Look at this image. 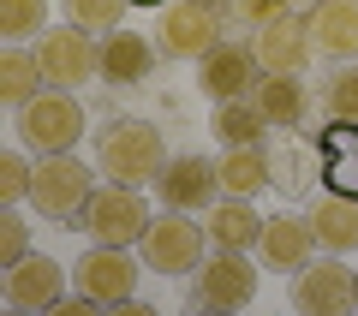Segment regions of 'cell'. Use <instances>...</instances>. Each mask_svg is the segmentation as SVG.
I'll return each mask as SVG.
<instances>
[{
  "label": "cell",
  "mask_w": 358,
  "mask_h": 316,
  "mask_svg": "<svg viewBox=\"0 0 358 316\" xmlns=\"http://www.w3.org/2000/svg\"><path fill=\"white\" fill-rule=\"evenodd\" d=\"M90 197H96V173H90L72 150L36 161V179H30V209H36V215L60 221V227H78V215H84Z\"/></svg>",
  "instance_id": "cell-3"
},
{
  "label": "cell",
  "mask_w": 358,
  "mask_h": 316,
  "mask_svg": "<svg viewBox=\"0 0 358 316\" xmlns=\"http://www.w3.org/2000/svg\"><path fill=\"white\" fill-rule=\"evenodd\" d=\"M197 66H203V72H197V84H203L215 101H239V96H251L257 78H263L257 48H251V42H227V36H221Z\"/></svg>",
  "instance_id": "cell-14"
},
{
  "label": "cell",
  "mask_w": 358,
  "mask_h": 316,
  "mask_svg": "<svg viewBox=\"0 0 358 316\" xmlns=\"http://www.w3.org/2000/svg\"><path fill=\"white\" fill-rule=\"evenodd\" d=\"M209 131L221 138V150H245V143H263L268 138V120H263V108H257L251 96H239V101H215Z\"/></svg>",
  "instance_id": "cell-22"
},
{
  "label": "cell",
  "mask_w": 358,
  "mask_h": 316,
  "mask_svg": "<svg viewBox=\"0 0 358 316\" xmlns=\"http://www.w3.org/2000/svg\"><path fill=\"white\" fill-rule=\"evenodd\" d=\"M155 54L162 48H150L138 30H108L102 36V78L120 84V89H131V84H143L155 72Z\"/></svg>",
  "instance_id": "cell-20"
},
{
  "label": "cell",
  "mask_w": 358,
  "mask_h": 316,
  "mask_svg": "<svg viewBox=\"0 0 358 316\" xmlns=\"http://www.w3.org/2000/svg\"><path fill=\"white\" fill-rule=\"evenodd\" d=\"M96 161L114 185H155V173L167 167V143H162V126L150 120H114L96 143Z\"/></svg>",
  "instance_id": "cell-1"
},
{
  "label": "cell",
  "mask_w": 358,
  "mask_h": 316,
  "mask_svg": "<svg viewBox=\"0 0 358 316\" xmlns=\"http://www.w3.org/2000/svg\"><path fill=\"white\" fill-rule=\"evenodd\" d=\"M131 6H167V0H131Z\"/></svg>",
  "instance_id": "cell-32"
},
{
  "label": "cell",
  "mask_w": 358,
  "mask_h": 316,
  "mask_svg": "<svg viewBox=\"0 0 358 316\" xmlns=\"http://www.w3.org/2000/svg\"><path fill=\"white\" fill-rule=\"evenodd\" d=\"M251 101L263 108L268 126H305V114H310V89H305L299 72H263L257 89H251Z\"/></svg>",
  "instance_id": "cell-19"
},
{
  "label": "cell",
  "mask_w": 358,
  "mask_h": 316,
  "mask_svg": "<svg viewBox=\"0 0 358 316\" xmlns=\"http://www.w3.org/2000/svg\"><path fill=\"white\" fill-rule=\"evenodd\" d=\"M60 13H66V24H78V30H120L126 24V13H131V0H60Z\"/></svg>",
  "instance_id": "cell-26"
},
{
  "label": "cell",
  "mask_w": 358,
  "mask_h": 316,
  "mask_svg": "<svg viewBox=\"0 0 358 316\" xmlns=\"http://www.w3.org/2000/svg\"><path fill=\"white\" fill-rule=\"evenodd\" d=\"M155 197L167 203V209H185V215H197V209H209V203L221 197V161H209V155H167V167L155 173Z\"/></svg>",
  "instance_id": "cell-10"
},
{
  "label": "cell",
  "mask_w": 358,
  "mask_h": 316,
  "mask_svg": "<svg viewBox=\"0 0 358 316\" xmlns=\"http://www.w3.org/2000/svg\"><path fill=\"white\" fill-rule=\"evenodd\" d=\"M203 251H209V233L185 209L155 215L150 233H143V268H155V275H197L203 268Z\"/></svg>",
  "instance_id": "cell-5"
},
{
  "label": "cell",
  "mask_w": 358,
  "mask_h": 316,
  "mask_svg": "<svg viewBox=\"0 0 358 316\" xmlns=\"http://www.w3.org/2000/svg\"><path fill=\"white\" fill-rule=\"evenodd\" d=\"M203 233L215 251H257V233H263V215L251 209V197H227L221 191L203 209Z\"/></svg>",
  "instance_id": "cell-16"
},
{
  "label": "cell",
  "mask_w": 358,
  "mask_h": 316,
  "mask_svg": "<svg viewBox=\"0 0 358 316\" xmlns=\"http://www.w3.org/2000/svg\"><path fill=\"white\" fill-rule=\"evenodd\" d=\"M48 30V0H0V36L6 42H36Z\"/></svg>",
  "instance_id": "cell-25"
},
{
  "label": "cell",
  "mask_w": 358,
  "mask_h": 316,
  "mask_svg": "<svg viewBox=\"0 0 358 316\" xmlns=\"http://www.w3.org/2000/svg\"><path fill=\"white\" fill-rule=\"evenodd\" d=\"M310 36H317V54H329L334 66L358 60V0H310Z\"/></svg>",
  "instance_id": "cell-17"
},
{
  "label": "cell",
  "mask_w": 358,
  "mask_h": 316,
  "mask_svg": "<svg viewBox=\"0 0 358 316\" xmlns=\"http://www.w3.org/2000/svg\"><path fill=\"white\" fill-rule=\"evenodd\" d=\"M293 13V0H233V18H239V24H268V18H287Z\"/></svg>",
  "instance_id": "cell-30"
},
{
  "label": "cell",
  "mask_w": 358,
  "mask_h": 316,
  "mask_svg": "<svg viewBox=\"0 0 358 316\" xmlns=\"http://www.w3.org/2000/svg\"><path fill=\"white\" fill-rule=\"evenodd\" d=\"M203 6H221V13H233V0H203Z\"/></svg>",
  "instance_id": "cell-31"
},
{
  "label": "cell",
  "mask_w": 358,
  "mask_h": 316,
  "mask_svg": "<svg viewBox=\"0 0 358 316\" xmlns=\"http://www.w3.org/2000/svg\"><path fill=\"white\" fill-rule=\"evenodd\" d=\"M30 48H36V66L54 89H78V84H90V78L102 72V48L78 24H48Z\"/></svg>",
  "instance_id": "cell-7"
},
{
  "label": "cell",
  "mask_w": 358,
  "mask_h": 316,
  "mask_svg": "<svg viewBox=\"0 0 358 316\" xmlns=\"http://www.w3.org/2000/svg\"><path fill=\"white\" fill-rule=\"evenodd\" d=\"M310 227H317V245L334 257H352L358 251V197L346 191H322L310 203Z\"/></svg>",
  "instance_id": "cell-18"
},
{
  "label": "cell",
  "mask_w": 358,
  "mask_h": 316,
  "mask_svg": "<svg viewBox=\"0 0 358 316\" xmlns=\"http://www.w3.org/2000/svg\"><path fill=\"white\" fill-rule=\"evenodd\" d=\"M36 89H48V78H42V66H36V48L6 42V54H0V101H6V108H24Z\"/></svg>",
  "instance_id": "cell-23"
},
{
  "label": "cell",
  "mask_w": 358,
  "mask_h": 316,
  "mask_svg": "<svg viewBox=\"0 0 358 316\" xmlns=\"http://www.w3.org/2000/svg\"><path fill=\"white\" fill-rule=\"evenodd\" d=\"M227 18L221 6H203V0H167L162 6V42L155 48L167 54V60H203L209 48H215L221 36H227Z\"/></svg>",
  "instance_id": "cell-6"
},
{
  "label": "cell",
  "mask_w": 358,
  "mask_h": 316,
  "mask_svg": "<svg viewBox=\"0 0 358 316\" xmlns=\"http://www.w3.org/2000/svg\"><path fill=\"white\" fill-rule=\"evenodd\" d=\"M268 179H275V167H268L263 143H245V150L221 155V191H227V197H257Z\"/></svg>",
  "instance_id": "cell-24"
},
{
  "label": "cell",
  "mask_w": 358,
  "mask_h": 316,
  "mask_svg": "<svg viewBox=\"0 0 358 316\" xmlns=\"http://www.w3.org/2000/svg\"><path fill=\"white\" fill-rule=\"evenodd\" d=\"M257 299V263L245 251H215L197 268V304L203 310H245Z\"/></svg>",
  "instance_id": "cell-11"
},
{
  "label": "cell",
  "mask_w": 358,
  "mask_h": 316,
  "mask_svg": "<svg viewBox=\"0 0 358 316\" xmlns=\"http://www.w3.org/2000/svg\"><path fill=\"white\" fill-rule=\"evenodd\" d=\"M150 209H143V191L138 185H96V197L84 203V215H78V233H90L96 245H143L150 233Z\"/></svg>",
  "instance_id": "cell-4"
},
{
  "label": "cell",
  "mask_w": 358,
  "mask_h": 316,
  "mask_svg": "<svg viewBox=\"0 0 358 316\" xmlns=\"http://www.w3.org/2000/svg\"><path fill=\"white\" fill-rule=\"evenodd\" d=\"M251 48H257V60H263V72H299V78H305V66L317 60L310 18H299V13L257 24V30H251Z\"/></svg>",
  "instance_id": "cell-12"
},
{
  "label": "cell",
  "mask_w": 358,
  "mask_h": 316,
  "mask_svg": "<svg viewBox=\"0 0 358 316\" xmlns=\"http://www.w3.org/2000/svg\"><path fill=\"white\" fill-rule=\"evenodd\" d=\"M322 161H329V191L358 197V126L352 120H329V131H322Z\"/></svg>",
  "instance_id": "cell-21"
},
{
  "label": "cell",
  "mask_w": 358,
  "mask_h": 316,
  "mask_svg": "<svg viewBox=\"0 0 358 316\" xmlns=\"http://www.w3.org/2000/svg\"><path fill=\"white\" fill-rule=\"evenodd\" d=\"M72 287L96 304H131V292H138V257H131V245H96L90 239V251L72 263Z\"/></svg>",
  "instance_id": "cell-9"
},
{
  "label": "cell",
  "mask_w": 358,
  "mask_h": 316,
  "mask_svg": "<svg viewBox=\"0 0 358 316\" xmlns=\"http://www.w3.org/2000/svg\"><path fill=\"white\" fill-rule=\"evenodd\" d=\"M18 114V138H24V150L36 155H66L78 150V138H84V101L72 96V89H36V96L24 101V108H13Z\"/></svg>",
  "instance_id": "cell-2"
},
{
  "label": "cell",
  "mask_w": 358,
  "mask_h": 316,
  "mask_svg": "<svg viewBox=\"0 0 358 316\" xmlns=\"http://www.w3.org/2000/svg\"><path fill=\"white\" fill-rule=\"evenodd\" d=\"M30 257V221H18V203L0 209V268H13Z\"/></svg>",
  "instance_id": "cell-28"
},
{
  "label": "cell",
  "mask_w": 358,
  "mask_h": 316,
  "mask_svg": "<svg viewBox=\"0 0 358 316\" xmlns=\"http://www.w3.org/2000/svg\"><path fill=\"white\" fill-rule=\"evenodd\" d=\"M60 299H66V268L54 257L30 251L24 263L6 268V304H18V310H54Z\"/></svg>",
  "instance_id": "cell-15"
},
{
  "label": "cell",
  "mask_w": 358,
  "mask_h": 316,
  "mask_svg": "<svg viewBox=\"0 0 358 316\" xmlns=\"http://www.w3.org/2000/svg\"><path fill=\"white\" fill-rule=\"evenodd\" d=\"M317 227L310 215H263V233H257V263L275 268V275H299V268L317 257Z\"/></svg>",
  "instance_id": "cell-13"
},
{
  "label": "cell",
  "mask_w": 358,
  "mask_h": 316,
  "mask_svg": "<svg viewBox=\"0 0 358 316\" xmlns=\"http://www.w3.org/2000/svg\"><path fill=\"white\" fill-rule=\"evenodd\" d=\"M30 179H36V167L24 155L0 150V203H30Z\"/></svg>",
  "instance_id": "cell-29"
},
{
  "label": "cell",
  "mask_w": 358,
  "mask_h": 316,
  "mask_svg": "<svg viewBox=\"0 0 358 316\" xmlns=\"http://www.w3.org/2000/svg\"><path fill=\"white\" fill-rule=\"evenodd\" d=\"M293 304L305 316H346L358 310V268H346V257L322 251L293 275Z\"/></svg>",
  "instance_id": "cell-8"
},
{
  "label": "cell",
  "mask_w": 358,
  "mask_h": 316,
  "mask_svg": "<svg viewBox=\"0 0 358 316\" xmlns=\"http://www.w3.org/2000/svg\"><path fill=\"white\" fill-rule=\"evenodd\" d=\"M322 108H329V120H352L358 126V60L334 66V78L322 84Z\"/></svg>",
  "instance_id": "cell-27"
}]
</instances>
